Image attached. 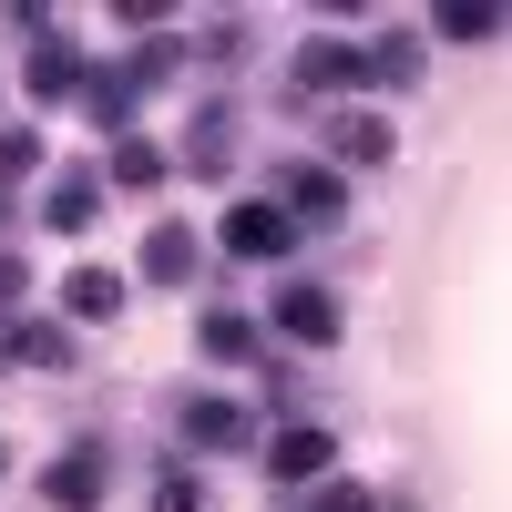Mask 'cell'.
Here are the masks:
<instances>
[{
    "instance_id": "1",
    "label": "cell",
    "mask_w": 512,
    "mask_h": 512,
    "mask_svg": "<svg viewBox=\"0 0 512 512\" xmlns=\"http://www.w3.org/2000/svg\"><path fill=\"white\" fill-rule=\"evenodd\" d=\"M287 82H297V103H359L369 93V62H359V41H338V31H308V41H297V52H287Z\"/></svg>"
},
{
    "instance_id": "2",
    "label": "cell",
    "mask_w": 512,
    "mask_h": 512,
    "mask_svg": "<svg viewBox=\"0 0 512 512\" xmlns=\"http://www.w3.org/2000/svg\"><path fill=\"white\" fill-rule=\"evenodd\" d=\"M318 164H328V175H338V164H349V175H369V164H390L400 154V113H379V103H328L318 113Z\"/></svg>"
},
{
    "instance_id": "3",
    "label": "cell",
    "mask_w": 512,
    "mask_h": 512,
    "mask_svg": "<svg viewBox=\"0 0 512 512\" xmlns=\"http://www.w3.org/2000/svg\"><path fill=\"white\" fill-rule=\"evenodd\" d=\"M256 461H267L277 492L328 482V472H338V431H328V420H267V431H256Z\"/></svg>"
},
{
    "instance_id": "4",
    "label": "cell",
    "mask_w": 512,
    "mask_h": 512,
    "mask_svg": "<svg viewBox=\"0 0 512 512\" xmlns=\"http://www.w3.org/2000/svg\"><path fill=\"white\" fill-rule=\"evenodd\" d=\"M175 431H185V451H216V461H236V451H256V420L246 400H226V390H175Z\"/></svg>"
},
{
    "instance_id": "5",
    "label": "cell",
    "mask_w": 512,
    "mask_h": 512,
    "mask_svg": "<svg viewBox=\"0 0 512 512\" xmlns=\"http://www.w3.org/2000/svg\"><path fill=\"white\" fill-rule=\"evenodd\" d=\"M267 338H297V349H338V338H349V308H338V287L287 277V287L267 297Z\"/></svg>"
},
{
    "instance_id": "6",
    "label": "cell",
    "mask_w": 512,
    "mask_h": 512,
    "mask_svg": "<svg viewBox=\"0 0 512 512\" xmlns=\"http://www.w3.org/2000/svg\"><path fill=\"white\" fill-rule=\"evenodd\" d=\"M216 246L236 256V267H287V256H297V226L277 216L267 195H236L226 216H216Z\"/></svg>"
},
{
    "instance_id": "7",
    "label": "cell",
    "mask_w": 512,
    "mask_h": 512,
    "mask_svg": "<svg viewBox=\"0 0 512 512\" xmlns=\"http://www.w3.org/2000/svg\"><path fill=\"white\" fill-rule=\"evenodd\" d=\"M41 512H103V492H113V451L103 441H82V451H62V461H41Z\"/></svg>"
},
{
    "instance_id": "8",
    "label": "cell",
    "mask_w": 512,
    "mask_h": 512,
    "mask_svg": "<svg viewBox=\"0 0 512 512\" xmlns=\"http://www.w3.org/2000/svg\"><path fill=\"white\" fill-rule=\"evenodd\" d=\"M195 359L205 369H277L267 359V318L256 308H195Z\"/></svg>"
},
{
    "instance_id": "9",
    "label": "cell",
    "mask_w": 512,
    "mask_h": 512,
    "mask_svg": "<svg viewBox=\"0 0 512 512\" xmlns=\"http://www.w3.org/2000/svg\"><path fill=\"white\" fill-rule=\"evenodd\" d=\"M267 205H277L297 236H308V226H349V185H338L328 164H277V195Z\"/></svg>"
},
{
    "instance_id": "10",
    "label": "cell",
    "mask_w": 512,
    "mask_h": 512,
    "mask_svg": "<svg viewBox=\"0 0 512 512\" xmlns=\"http://www.w3.org/2000/svg\"><path fill=\"white\" fill-rule=\"evenodd\" d=\"M134 277H144V287H195V277H205V236H195L185 216L144 226V246H134Z\"/></svg>"
},
{
    "instance_id": "11",
    "label": "cell",
    "mask_w": 512,
    "mask_h": 512,
    "mask_svg": "<svg viewBox=\"0 0 512 512\" xmlns=\"http://www.w3.org/2000/svg\"><path fill=\"white\" fill-rule=\"evenodd\" d=\"M72 103H82V123H93V134H113V144H123V134H134V103H144V93H134V72H123V62H82Z\"/></svg>"
},
{
    "instance_id": "12",
    "label": "cell",
    "mask_w": 512,
    "mask_h": 512,
    "mask_svg": "<svg viewBox=\"0 0 512 512\" xmlns=\"http://www.w3.org/2000/svg\"><path fill=\"white\" fill-rule=\"evenodd\" d=\"M359 62H369V93H420V72H431V41H420L410 21H379Z\"/></svg>"
},
{
    "instance_id": "13",
    "label": "cell",
    "mask_w": 512,
    "mask_h": 512,
    "mask_svg": "<svg viewBox=\"0 0 512 512\" xmlns=\"http://www.w3.org/2000/svg\"><path fill=\"white\" fill-rule=\"evenodd\" d=\"M226 164H236V103H195L185 144H175V175H205V185H216Z\"/></svg>"
},
{
    "instance_id": "14",
    "label": "cell",
    "mask_w": 512,
    "mask_h": 512,
    "mask_svg": "<svg viewBox=\"0 0 512 512\" xmlns=\"http://www.w3.org/2000/svg\"><path fill=\"white\" fill-rule=\"evenodd\" d=\"M0 359L11 369H72V318H0Z\"/></svg>"
},
{
    "instance_id": "15",
    "label": "cell",
    "mask_w": 512,
    "mask_h": 512,
    "mask_svg": "<svg viewBox=\"0 0 512 512\" xmlns=\"http://www.w3.org/2000/svg\"><path fill=\"white\" fill-rule=\"evenodd\" d=\"M93 216H103V164H62V185L41 195V226L52 236H93Z\"/></svg>"
},
{
    "instance_id": "16",
    "label": "cell",
    "mask_w": 512,
    "mask_h": 512,
    "mask_svg": "<svg viewBox=\"0 0 512 512\" xmlns=\"http://www.w3.org/2000/svg\"><path fill=\"white\" fill-rule=\"evenodd\" d=\"M123 297H134V287H123L113 267H62V318H72V328H113Z\"/></svg>"
},
{
    "instance_id": "17",
    "label": "cell",
    "mask_w": 512,
    "mask_h": 512,
    "mask_svg": "<svg viewBox=\"0 0 512 512\" xmlns=\"http://www.w3.org/2000/svg\"><path fill=\"white\" fill-rule=\"evenodd\" d=\"M164 175H175V154H164L154 134H123V144L103 154V195H154Z\"/></svg>"
},
{
    "instance_id": "18",
    "label": "cell",
    "mask_w": 512,
    "mask_h": 512,
    "mask_svg": "<svg viewBox=\"0 0 512 512\" xmlns=\"http://www.w3.org/2000/svg\"><path fill=\"white\" fill-rule=\"evenodd\" d=\"M72 82H82V52L52 31V41H31V62H21V93L31 103H72Z\"/></svg>"
},
{
    "instance_id": "19",
    "label": "cell",
    "mask_w": 512,
    "mask_h": 512,
    "mask_svg": "<svg viewBox=\"0 0 512 512\" xmlns=\"http://www.w3.org/2000/svg\"><path fill=\"white\" fill-rule=\"evenodd\" d=\"M308 512H420V492H379V482H349V472H328L308 492Z\"/></svg>"
},
{
    "instance_id": "20",
    "label": "cell",
    "mask_w": 512,
    "mask_h": 512,
    "mask_svg": "<svg viewBox=\"0 0 512 512\" xmlns=\"http://www.w3.org/2000/svg\"><path fill=\"white\" fill-rule=\"evenodd\" d=\"M502 0H441V11H431V41H461V52H472V41H502Z\"/></svg>"
},
{
    "instance_id": "21",
    "label": "cell",
    "mask_w": 512,
    "mask_h": 512,
    "mask_svg": "<svg viewBox=\"0 0 512 512\" xmlns=\"http://www.w3.org/2000/svg\"><path fill=\"white\" fill-rule=\"evenodd\" d=\"M123 72H134V93H164V82L185 72V41H175V31H154V41H134V62H123Z\"/></svg>"
},
{
    "instance_id": "22",
    "label": "cell",
    "mask_w": 512,
    "mask_h": 512,
    "mask_svg": "<svg viewBox=\"0 0 512 512\" xmlns=\"http://www.w3.org/2000/svg\"><path fill=\"white\" fill-rule=\"evenodd\" d=\"M52 164V144H41V123H0V185H21Z\"/></svg>"
},
{
    "instance_id": "23",
    "label": "cell",
    "mask_w": 512,
    "mask_h": 512,
    "mask_svg": "<svg viewBox=\"0 0 512 512\" xmlns=\"http://www.w3.org/2000/svg\"><path fill=\"white\" fill-rule=\"evenodd\" d=\"M154 512H216V492H205L185 461H164V472H154Z\"/></svg>"
},
{
    "instance_id": "24",
    "label": "cell",
    "mask_w": 512,
    "mask_h": 512,
    "mask_svg": "<svg viewBox=\"0 0 512 512\" xmlns=\"http://www.w3.org/2000/svg\"><path fill=\"white\" fill-rule=\"evenodd\" d=\"M21 297H31V256L0 236V318H21Z\"/></svg>"
},
{
    "instance_id": "25",
    "label": "cell",
    "mask_w": 512,
    "mask_h": 512,
    "mask_svg": "<svg viewBox=\"0 0 512 512\" xmlns=\"http://www.w3.org/2000/svg\"><path fill=\"white\" fill-rule=\"evenodd\" d=\"M195 52L216 62V72H226V62H246V21H205V31H195Z\"/></svg>"
},
{
    "instance_id": "26",
    "label": "cell",
    "mask_w": 512,
    "mask_h": 512,
    "mask_svg": "<svg viewBox=\"0 0 512 512\" xmlns=\"http://www.w3.org/2000/svg\"><path fill=\"white\" fill-rule=\"evenodd\" d=\"M0 21H11L21 41H52V0H11V11H0Z\"/></svg>"
},
{
    "instance_id": "27",
    "label": "cell",
    "mask_w": 512,
    "mask_h": 512,
    "mask_svg": "<svg viewBox=\"0 0 512 512\" xmlns=\"http://www.w3.org/2000/svg\"><path fill=\"white\" fill-rule=\"evenodd\" d=\"M0 472H11V441H0Z\"/></svg>"
}]
</instances>
